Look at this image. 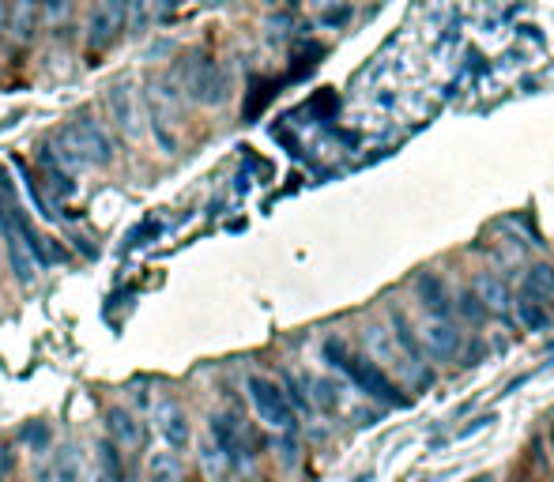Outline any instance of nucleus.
I'll return each mask as SVG.
<instances>
[{
    "instance_id": "1",
    "label": "nucleus",
    "mask_w": 554,
    "mask_h": 482,
    "mask_svg": "<svg viewBox=\"0 0 554 482\" xmlns=\"http://www.w3.org/2000/svg\"><path fill=\"white\" fill-rule=\"evenodd\" d=\"M53 159L65 166L68 174L76 170V166H110L114 162V140L106 136V129L91 121V117H80V121H72L65 129L53 136V144L46 147Z\"/></svg>"
},
{
    "instance_id": "2",
    "label": "nucleus",
    "mask_w": 554,
    "mask_h": 482,
    "mask_svg": "<svg viewBox=\"0 0 554 482\" xmlns=\"http://www.w3.org/2000/svg\"><path fill=\"white\" fill-rule=\"evenodd\" d=\"M129 4L132 0H98L87 19V49L91 53H106L114 46L121 31L129 27Z\"/></svg>"
},
{
    "instance_id": "3",
    "label": "nucleus",
    "mask_w": 554,
    "mask_h": 482,
    "mask_svg": "<svg viewBox=\"0 0 554 482\" xmlns=\"http://www.w3.org/2000/svg\"><path fill=\"white\" fill-rule=\"evenodd\" d=\"M328 358L340 366L355 385L366 392V396H374V400H381V403H404V396L392 388V381L385 377V373L377 370V366H370V362H362V358H355V354H343L336 343L328 347Z\"/></svg>"
},
{
    "instance_id": "4",
    "label": "nucleus",
    "mask_w": 554,
    "mask_h": 482,
    "mask_svg": "<svg viewBox=\"0 0 554 482\" xmlns=\"http://www.w3.org/2000/svg\"><path fill=\"white\" fill-rule=\"evenodd\" d=\"M249 400H253V411L261 415L264 426L272 430H287L294 426V407L287 400V392L272 381V377H249Z\"/></svg>"
},
{
    "instance_id": "5",
    "label": "nucleus",
    "mask_w": 554,
    "mask_h": 482,
    "mask_svg": "<svg viewBox=\"0 0 554 482\" xmlns=\"http://www.w3.org/2000/svg\"><path fill=\"white\" fill-rule=\"evenodd\" d=\"M181 83H185V91H189L196 102H204V106H215V102H223V95H227V80H223L219 65L208 61V57H189Z\"/></svg>"
},
{
    "instance_id": "6",
    "label": "nucleus",
    "mask_w": 554,
    "mask_h": 482,
    "mask_svg": "<svg viewBox=\"0 0 554 482\" xmlns=\"http://www.w3.org/2000/svg\"><path fill=\"white\" fill-rule=\"evenodd\" d=\"M212 441L215 452H223L230 464H245L253 456V437H249V430H245V422L238 415H215Z\"/></svg>"
},
{
    "instance_id": "7",
    "label": "nucleus",
    "mask_w": 554,
    "mask_h": 482,
    "mask_svg": "<svg viewBox=\"0 0 554 482\" xmlns=\"http://www.w3.org/2000/svg\"><path fill=\"white\" fill-rule=\"evenodd\" d=\"M554 290V272L551 268H536V272L528 275V283H524V294H521V321L528 328H543V324L551 321V306H547V294Z\"/></svg>"
},
{
    "instance_id": "8",
    "label": "nucleus",
    "mask_w": 554,
    "mask_h": 482,
    "mask_svg": "<svg viewBox=\"0 0 554 482\" xmlns=\"http://www.w3.org/2000/svg\"><path fill=\"white\" fill-rule=\"evenodd\" d=\"M155 430L163 434L170 449H185L193 441V426H189V415H185L181 403H159L155 407Z\"/></svg>"
},
{
    "instance_id": "9",
    "label": "nucleus",
    "mask_w": 554,
    "mask_h": 482,
    "mask_svg": "<svg viewBox=\"0 0 554 482\" xmlns=\"http://www.w3.org/2000/svg\"><path fill=\"white\" fill-rule=\"evenodd\" d=\"M106 441L114 445L117 452H136L144 445V430H140V422L125 411V407H110L106 411Z\"/></svg>"
},
{
    "instance_id": "10",
    "label": "nucleus",
    "mask_w": 554,
    "mask_h": 482,
    "mask_svg": "<svg viewBox=\"0 0 554 482\" xmlns=\"http://www.w3.org/2000/svg\"><path fill=\"white\" fill-rule=\"evenodd\" d=\"M38 23H42V4L38 0H12L8 4V31L16 42H34Z\"/></svg>"
},
{
    "instance_id": "11",
    "label": "nucleus",
    "mask_w": 554,
    "mask_h": 482,
    "mask_svg": "<svg viewBox=\"0 0 554 482\" xmlns=\"http://www.w3.org/2000/svg\"><path fill=\"white\" fill-rule=\"evenodd\" d=\"M110 113H114L117 129L125 132V136H136L140 132V125H136V110H132V95H129V83L117 80L114 87H110Z\"/></svg>"
},
{
    "instance_id": "12",
    "label": "nucleus",
    "mask_w": 554,
    "mask_h": 482,
    "mask_svg": "<svg viewBox=\"0 0 554 482\" xmlns=\"http://www.w3.org/2000/svg\"><path fill=\"white\" fill-rule=\"evenodd\" d=\"M91 482H125V464H121V452H117L110 441H98Z\"/></svg>"
},
{
    "instance_id": "13",
    "label": "nucleus",
    "mask_w": 554,
    "mask_h": 482,
    "mask_svg": "<svg viewBox=\"0 0 554 482\" xmlns=\"http://www.w3.org/2000/svg\"><path fill=\"white\" fill-rule=\"evenodd\" d=\"M147 482H185L178 452H151L147 456Z\"/></svg>"
},
{
    "instance_id": "14",
    "label": "nucleus",
    "mask_w": 554,
    "mask_h": 482,
    "mask_svg": "<svg viewBox=\"0 0 554 482\" xmlns=\"http://www.w3.org/2000/svg\"><path fill=\"white\" fill-rule=\"evenodd\" d=\"M49 479H53V482H83L80 449L65 445V449L57 452V460H53V467H49Z\"/></svg>"
},
{
    "instance_id": "15",
    "label": "nucleus",
    "mask_w": 554,
    "mask_h": 482,
    "mask_svg": "<svg viewBox=\"0 0 554 482\" xmlns=\"http://www.w3.org/2000/svg\"><path fill=\"white\" fill-rule=\"evenodd\" d=\"M38 4H42V19L53 23V27L65 23L68 12H72V0H38Z\"/></svg>"
},
{
    "instance_id": "16",
    "label": "nucleus",
    "mask_w": 554,
    "mask_h": 482,
    "mask_svg": "<svg viewBox=\"0 0 554 482\" xmlns=\"http://www.w3.org/2000/svg\"><path fill=\"white\" fill-rule=\"evenodd\" d=\"M23 441L27 445H34V449L42 452L49 445V426L46 422H34V426H23Z\"/></svg>"
},
{
    "instance_id": "17",
    "label": "nucleus",
    "mask_w": 554,
    "mask_h": 482,
    "mask_svg": "<svg viewBox=\"0 0 554 482\" xmlns=\"http://www.w3.org/2000/svg\"><path fill=\"white\" fill-rule=\"evenodd\" d=\"M147 12H151V0H132L129 4V19L136 31H144L147 27Z\"/></svg>"
},
{
    "instance_id": "18",
    "label": "nucleus",
    "mask_w": 554,
    "mask_h": 482,
    "mask_svg": "<svg viewBox=\"0 0 554 482\" xmlns=\"http://www.w3.org/2000/svg\"><path fill=\"white\" fill-rule=\"evenodd\" d=\"M12 464H16V456H12L8 449H0V475H4V471H12Z\"/></svg>"
},
{
    "instance_id": "19",
    "label": "nucleus",
    "mask_w": 554,
    "mask_h": 482,
    "mask_svg": "<svg viewBox=\"0 0 554 482\" xmlns=\"http://www.w3.org/2000/svg\"><path fill=\"white\" fill-rule=\"evenodd\" d=\"M181 0H151V8H155V12H170V8H178Z\"/></svg>"
},
{
    "instance_id": "20",
    "label": "nucleus",
    "mask_w": 554,
    "mask_h": 482,
    "mask_svg": "<svg viewBox=\"0 0 554 482\" xmlns=\"http://www.w3.org/2000/svg\"><path fill=\"white\" fill-rule=\"evenodd\" d=\"M4 27H8V4L0 0V34H4Z\"/></svg>"
},
{
    "instance_id": "21",
    "label": "nucleus",
    "mask_w": 554,
    "mask_h": 482,
    "mask_svg": "<svg viewBox=\"0 0 554 482\" xmlns=\"http://www.w3.org/2000/svg\"><path fill=\"white\" fill-rule=\"evenodd\" d=\"M208 4H219V0H208Z\"/></svg>"
},
{
    "instance_id": "22",
    "label": "nucleus",
    "mask_w": 554,
    "mask_h": 482,
    "mask_svg": "<svg viewBox=\"0 0 554 482\" xmlns=\"http://www.w3.org/2000/svg\"><path fill=\"white\" fill-rule=\"evenodd\" d=\"M0 249H4V241H0Z\"/></svg>"
}]
</instances>
